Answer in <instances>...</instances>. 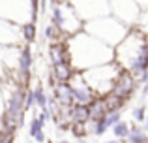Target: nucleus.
Returning a JSON list of instances; mask_svg holds the SVG:
<instances>
[{
  "label": "nucleus",
  "mask_w": 148,
  "mask_h": 143,
  "mask_svg": "<svg viewBox=\"0 0 148 143\" xmlns=\"http://www.w3.org/2000/svg\"><path fill=\"white\" fill-rule=\"evenodd\" d=\"M66 47H68L69 64L75 72H84L92 66L111 62L114 59V47L103 44L84 30L66 38Z\"/></svg>",
  "instance_id": "f257e3e1"
},
{
  "label": "nucleus",
  "mask_w": 148,
  "mask_h": 143,
  "mask_svg": "<svg viewBox=\"0 0 148 143\" xmlns=\"http://www.w3.org/2000/svg\"><path fill=\"white\" fill-rule=\"evenodd\" d=\"M83 30L88 34H92L94 38L101 40L103 44L114 47L116 44L124 40V36L127 34V28L122 21L114 17V15H103V17H98V19H92V21H86L83 25Z\"/></svg>",
  "instance_id": "f03ea898"
},
{
  "label": "nucleus",
  "mask_w": 148,
  "mask_h": 143,
  "mask_svg": "<svg viewBox=\"0 0 148 143\" xmlns=\"http://www.w3.org/2000/svg\"><path fill=\"white\" fill-rule=\"evenodd\" d=\"M120 70H122V68H120L114 60H111V62L98 64V66H92V68H88V70H84L83 77L98 96H107V94H111L112 88H114L116 79H118V75L122 73Z\"/></svg>",
  "instance_id": "7ed1b4c3"
},
{
  "label": "nucleus",
  "mask_w": 148,
  "mask_h": 143,
  "mask_svg": "<svg viewBox=\"0 0 148 143\" xmlns=\"http://www.w3.org/2000/svg\"><path fill=\"white\" fill-rule=\"evenodd\" d=\"M40 11V0H0V19L17 25H25L28 21L36 23Z\"/></svg>",
  "instance_id": "20e7f679"
},
{
  "label": "nucleus",
  "mask_w": 148,
  "mask_h": 143,
  "mask_svg": "<svg viewBox=\"0 0 148 143\" xmlns=\"http://www.w3.org/2000/svg\"><path fill=\"white\" fill-rule=\"evenodd\" d=\"M51 23L56 25V28L66 36H73V34L83 30L84 23L79 19V15L75 13V10L71 8L69 2L64 4H54L51 6Z\"/></svg>",
  "instance_id": "39448f33"
},
{
  "label": "nucleus",
  "mask_w": 148,
  "mask_h": 143,
  "mask_svg": "<svg viewBox=\"0 0 148 143\" xmlns=\"http://www.w3.org/2000/svg\"><path fill=\"white\" fill-rule=\"evenodd\" d=\"M75 13L83 23L92 21V19L103 17L111 13V2L109 0H68Z\"/></svg>",
  "instance_id": "423d86ee"
},
{
  "label": "nucleus",
  "mask_w": 148,
  "mask_h": 143,
  "mask_svg": "<svg viewBox=\"0 0 148 143\" xmlns=\"http://www.w3.org/2000/svg\"><path fill=\"white\" fill-rule=\"evenodd\" d=\"M111 13L124 25H133L139 19V6L135 0H109Z\"/></svg>",
  "instance_id": "0eeeda50"
},
{
  "label": "nucleus",
  "mask_w": 148,
  "mask_h": 143,
  "mask_svg": "<svg viewBox=\"0 0 148 143\" xmlns=\"http://www.w3.org/2000/svg\"><path fill=\"white\" fill-rule=\"evenodd\" d=\"M51 117H53L51 104H49V107L41 109L40 115L32 117V121H30V124H28V134H30V137H32L34 141H38V143H45L47 141V136H45V124H47V121Z\"/></svg>",
  "instance_id": "6e6552de"
},
{
  "label": "nucleus",
  "mask_w": 148,
  "mask_h": 143,
  "mask_svg": "<svg viewBox=\"0 0 148 143\" xmlns=\"http://www.w3.org/2000/svg\"><path fill=\"white\" fill-rule=\"evenodd\" d=\"M21 25L0 19V44L2 45H21Z\"/></svg>",
  "instance_id": "1a4fd4ad"
},
{
  "label": "nucleus",
  "mask_w": 148,
  "mask_h": 143,
  "mask_svg": "<svg viewBox=\"0 0 148 143\" xmlns=\"http://www.w3.org/2000/svg\"><path fill=\"white\" fill-rule=\"evenodd\" d=\"M21 45H2L0 44V66L8 73L17 70V59Z\"/></svg>",
  "instance_id": "9d476101"
},
{
  "label": "nucleus",
  "mask_w": 148,
  "mask_h": 143,
  "mask_svg": "<svg viewBox=\"0 0 148 143\" xmlns=\"http://www.w3.org/2000/svg\"><path fill=\"white\" fill-rule=\"evenodd\" d=\"M73 66L69 62H60L53 64V72H51V83H68L69 77L73 75Z\"/></svg>",
  "instance_id": "9b49d317"
},
{
  "label": "nucleus",
  "mask_w": 148,
  "mask_h": 143,
  "mask_svg": "<svg viewBox=\"0 0 148 143\" xmlns=\"http://www.w3.org/2000/svg\"><path fill=\"white\" fill-rule=\"evenodd\" d=\"M54 104L56 106H73V94L71 87L68 83H54Z\"/></svg>",
  "instance_id": "f8f14e48"
},
{
  "label": "nucleus",
  "mask_w": 148,
  "mask_h": 143,
  "mask_svg": "<svg viewBox=\"0 0 148 143\" xmlns=\"http://www.w3.org/2000/svg\"><path fill=\"white\" fill-rule=\"evenodd\" d=\"M36 36H38V26L34 21H28L25 23V25H21V38L25 44L32 45L34 41H36Z\"/></svg>",
  "instance_id": "ddd939ff"
},
{
  "label": "nucleus",
  "mask_w": 148,
  "mask_h": 143,
  "mask_svg": "<svg viewBox=\"0 0 148 143\" xmlns=\"http://www.w3.org/2000/svg\"><path fill=\"white\" fill-rule=\"evenodd\" d=\"M34 96H36V107H40V109L49 107V96H47V92H45L43 85H36V87H34Z\"/></svg>",
  "instance_id": "4468645a"
},
{
  "label": "nucleus",
  "mask_w": 148,
  "mask_h": 143,
  "mask_svg": "<svg viewBox=\"0 0 148 143\" xmlns=\"http://www.w3.org/2000/svg\"><path fill=\"white\" fill-rule=\"evenodd\" d=\"M36 107V96H34V88L26 87L25 90V111L28 113L30 109H34Z\"/></svg>",
  "instance_id": "2eb2a0df"
},
{
  "label": "nucleus",
  "mask_w": 148,
  "mask_h": 143,
  "mask_svg": "<svg viewBox=\"0 0 148 143\" xmlns=\"http://www.w3.org/2000/svg\"><path fill=\"white\" fill-rule=\"evenodd\" d=\"M15 141V128H0V143H13Z\"/></svg>",
  "instance_id": "dca6fc26"
},
{
  "label": "nucleus",
  "mask_w": 148,
  "mask_h": 143,
  "mask_svg": "<svg viewBox=\"0 0 148 143\" xmlns=\"http://www.w3.org/2000/svg\"><path fill=\"white\" fill-rule=\"evenodd\" d=\"M137 2V6H145V8H148V0H135Z\"/></svg>",
  "instance_id": "f3484780"
},
{
  "label": "nucleus",
  "mask_w": 148,
  "mask_h": 143,
  "mask_svg": "<svg viewBox=\"0 0 148 143\" xmlns=\"http://www.w3.org/2000/svg\"><path fill=\"white\" fill-rule=\"evenodd\" d=\"M4 111V98H2V90H0V115Z\"/></svg>",
  "instance_id": "a211bd4d"
},
{
  "label": "nucleus",
  "mask_w": 148,
  "mask_h": 143,
  "mask_svg": "<svg viewBox=\"0 0 148 143\" xmlns=\"http://www.w3.org/2000/svg\"><path fill=\"white\" fill-rule=\"evenodd\" d=\"M58 143H71V141H68V140H62V141H58Z\"/></svg>",
  "instance_id": "6ab92c4d"
},
{
  "label": "nucleus",
  "mask_w": 148,
  "mask_h": 143,
  "mask_svg": "<svg viewBox=\"0 0 148 143\" xmlns=\"http://www.w3.org/2000/svg\"><path fill=\"white\" fill-rule=\"evenodd\" d=\"M0 128H2V122H0Z\"/></svg>",
  "instance_id": "aec40b11"
},
{
  "label": "nucleus",
  "mask_w": 148,
  "mask_h": 143,
  "mask_svg": "<svg viewBox=\"0 0 148 143\" xmlns=\"http://www.w3.org/2000/svg\"><path fill=\"white\" fill-rule=\"evenodd\" d=\"M81 143H84V141H81Z\"/></svg>",
  "instance_id": "412c9836"
}]
</instances>
